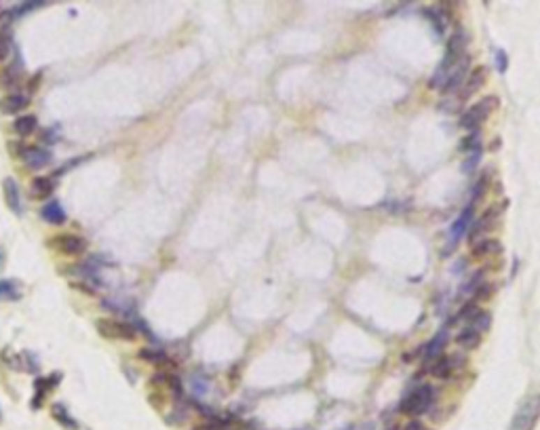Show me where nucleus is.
Returning a JSON list of instances; mask_svg holds the SVG:
<instances>
[{
  "instance_id": "473e14b6",
  "label": "nucleus",
  "mask_w": 540,
  "mask_h": 430,
  "mask_svg": "<svg viewBox=\"0 0 540 430\" xmlns=\"http://www.w3.org/2000/svg\"><path fill=\"white\" fill-rule=\"evenodd\" d=\"M5 264H7V251H5L3 245H0V272L5 270Z\"/></svg>"
},
{
  "instance_id": "39448f33",
  "label": "nucleus",
  "mask_w": 540,
  "mask_h": 430,
  "mask_svg": "<svg viewBox=\"0 0 540 430\" xmlns=\"http://www.w3.org/2000/svg\"><path fill=\"white\" fill-rule=\"evenodd\" d=\"M465 357L462 355H446V357H439L437 361H435V365L430 367V376H435V378H439V380H446V378H450L456 369H460V367H465Z\"/></svg>"
},
{
  "instance_id": "72a5a7b5",
  "label": "nucleus",
  "mask_w": 540,
  "mask_h": 430,
  "mask_svg": "<svg viewBox=\"0 0 540 430\" xmlns=\"http://www.w3.org/2000/svg\"><path fill=\"white\" fill-rule=\"evenodd\" d=\"M0 420H3V409H0Z\"/></svg>"
},
{
  "instance_id": "9b49d317",
  "label": "nucleus",
  "mask_w": 540,
  "mask_h": 430,
  "mask_svg": "<svg viewBox=\"0 0 540 430\" xmlns=\"http://www.w3.org/2000/svg\"><path fill=\"white\" fill-rule=\"evenodd\" d=\"M30 103V97L24 93H11L7 97L0 99V112L3 114H17L22 110H26Z\"/></svg>"
},
{
  "instance_id": "2eb2a0df",
  "label": "nucleus",
  "mask_w": 540,
  "mask_h": 430,
  "mask_svg": "<svg viewBox=\"0 0 540 430\" xmlns=\"http://www.w3.org/2000/svg\"><path fill=\"white\" fill-rule=\"evenodd\" d=\"M22 299V285L15 279H0V302Z\"/></svg>"
},
{
  "instance_id": "0eeeda50",
  "label": "nucleus",
  "mask_w": 540,
  "mask_h": 430,
  "mask_svg": "<svg viewBox=\"0 0 540 430\" xmlns=\"http://www.w3.org/2000/svg\"><path fill=\"white\" fill-rule=\"evenodd\" d=\"M22 158H24V163H26L30 169L38 171V169H43V167H49V165H51L53 154H51L47 148H41V146H28V148H24V150H22Z\"/></svg>"
},
{
  "instance_id": "f03ea898",
  "label": "nucleus",
  "mask_w": 540,
  "mask_h": 430,
  "mask_svg": "<svg viewBox=\"0 0 540 430\" xmlns=\"http://www.w3.org/2000/svg\"><path fill=\"white\" fill-rule=\"evenodd\" d=\"M95 329L105 340L131 342L138 336L133 325H129V322H123V320H115V318H99V320H95Z\"/></svg>"
},
{
  "instance_id": "1a4fd4ad",
  "label": "nucleus",
  "mask_w": 540,
  "mask_h": 430,
  "mask_svg": "<svg viewBox=\"0 0 540 430\" xmlns=\"http://www.w3.org/2000/svg\"><path fill=\"white\" fill-rule=\"evenodd\" d=\"M469 66H471V61H469V57H462L452 70H450V74H448V78H446V82H444V93H454V91H458L460 89V84H462V80H465V76H467V72H469Z\"/></svg>"
},
{
  "instance_id": "a878e982",
  "label": "nucleus",
  "mask_w": 540,
  "mask_h": 430,
  "mask_svg": "<svg viewBox=\"0 0 540 430\" xmlns=\"http://www.w3.org/2000/svg\"><path fill=\"white\" fill-rule=\"evenodd\" d=\"M424 13H426V17H430L428 22L433 24L435 32H437V34H444V22H439V20H442V11H439V9H426Z\"/></svg>"
},
{
  "instance_id": "bb28decb",
  "label": "nucleus",
  "mask_w": 540,
  "mask_h": 430,
  "mask_svg": "<svg viewBox=\"0 0 540 430\" xmlns=\"http://www.w3.org/2000/svg\"><path fill=\"white\" fill-rule=\"evenodd\" d=\"M486 188H488V177L483 175V177L475 184V190H473V194H471V207H475V202L481 200V196L486 194Z\"/></svg>"
},
{
  "instance_id": "393cba45",
  "label": "nucleus",
  "mask_w": 540,
  "mask_h": 430,
  "mask_svg": "<svg viewBox=\"0 0 540 430\" xmlns=\"http://www.w3.org/2000/svg\"><path fill=\"white\" fill-rule=\"evenodd\" d=\"M479 148H481L479 131H473L471 135H467V138L460 142V150H462V152H473V150H479Z\"/></svg>"
},
{
  "instance_id": "ddd939ff",
  "label": "nucleus",
  "mask_w": 540,
  "mask_h": 430,
  "mask_svg": "<svg viewBox=\"0 0 540 430\" xmlns=\"http://www.w3.org/2000/svg\"><path fill=\"white\" fill-rule=\"evenodd\" d=\"M41 215H43V220H45L47 224H53V226H61V224H66V220H68V215H66V211H64V207H61L59 200H51V202L43 205Z\"/></svg>"
},
{
  "instance_id": "f3484780",
  "label": "nucleus",
  "mask_w": 540,
  "mask_h": 430,
  "mask_svg": "<svg viewBox=\"0 0 540 430\" xmlns=\"http://www.w3.org/2000/svg\"><path fill=\"white\" fill-rule=\"evenodd\" d=\"M500 251H502V247H500V243L496 239H483V241L473 245L471 255L481 260V258H488V255H498Z\"/></svg>"
},
{
  "instance_id": "412c9836",
  "label": "nucleus",
  "mask_w": 540,
  "mask_h": 430,
  "mask_svg": "<svg viewBox=\"0 0 540 430\" xmlns=\"http://www.w3.org/2000/svg\"><path fill=\"white\" fill-rule=\"evenodd\" d=\"M456 342H458L462 348L473 350V348H477V346L481 344V334L475 332L473 327H467V329H462V332L456 336Z\"/></svg>"
},
{
  "instance_id": "7ed1b4c3",
  "label": "nucleus",
  "mask_w": 540,
  "mask_h": 430,
  "mask_svg": "<svg viewBox=\"0 0 540 430\" xmlns=\"http://www.w3.org/2000/svg\"><path fill=\"white\" fill-rule=\"evenodd\" d=\"M496 108H498V97H496V95L483 97L481 101H477L473 108H469V110L462 114L460 127H462V129H477V127L496 110Z\"/></svg>"
},
{
  "instance_id": "4468645a",
  "label": "nucleus",
  "mask_w": 540,
  "mask_h": 430,
  "mask_svg": "<svg viewBox=\"0 0 540 430\" xmlns=\"http://www.w3.org/2000/svg\"><path fill=\"white\" fill-rule=\"evenodd\" d=\"M53 190H55V181L47 175H38L30 184V196L32 198H47V196L53 194Z\"/></svg>"
},
{
  "instance_id": "6e6552de",
  "label": "nucleus",
  "mask_w": 540,
  "mask_h": 430,
  "mask_svg": "<svg viewBox=\"0 0 540 430\" xmlns=\"http://www.w3.org/2000/svg\"><path fill=\"white\" fill-rule=\"evenodd\" d=\"M473 215H475V207H467L462 213H460V218L452 224V228H450V247L448 249H454L456 245H458V241H460V237L471 228V224H473Z\"/></svg>"
},
{
  "instance_id": "f8f14e48",
  "label": "nucleus",
  "mask_w": 540,
  "mask_h": 430,
  "mask_svg": "<svg viewBox=\"0 0 540 430\" xmlns=\"http://www.w3.org/2000/svg\"><path fill=\"white\" fill-rule=\"evenodd\" d=\"M448 342H450V334H448V329H442L439 334H435L433 336V340H430L426 346H424V361H433V359H439L442 357V353H444V348L448 346Z\"/></svg>"
},
{
  "instance_id": "b1692460",
  "label": "nucleus",
  "mask_w": 540,
  "mask_h": 430,
  "mask_svg": "<svg viewBox=\"0 0 540 430\" xmlns=\"http://www.w3.org/2000/svg\"><path fill=\"white\" fill-rule=\"evenodd\" d=\"M140 357H142L146 363H152V365H165V363H169V359L165 357V353H161V350L144 348V350H140Z\"/></svg>"
},
{
  "instance_id": "aec40b11",
  "label": "nucleus",
  "mask_w": 540,
  "mask_h": 430,
  "mask_svg": "<svg viewBox=\"0 0 540 430\" xmlns=\"http://www.w3.org/2000/svg\"><path fill=\"white\" fill-rule=\"evenodd\" d=\"M51 413H53V417H55L64 428H68V430H78V422L70 415V411H68L66 405L55 403V405L51 407Z\"/></svg>"
},
{
  "instance_id": "cd10ccee",
  "label": "nucleus",
  "mask_w": 540,
  "mask_h": 430,
  "mask_svg": "<svg viewBox=\"0 0 540 430\" xmlns=\"http://www.w3.org/2000/svg\"><path fill=\"white\" fill-rule=\"evenodd\" d=\"M471 156L462 163V171L465 173H471L477 165H479V161H481V148L479 150H473V152H469Z\"/></svg>"
},
{
  "instance_id": "4be33fe9",
  "label": "nucleus",
  "mask_w": 540,
  "mask_h": 430,
  "mask_svg": "<svg viewBox=\"0 0 540 430\" xmlns=\"http://www.w3.org/2000/svg\"><path fill=\"white\" fill-rule=\"evenodd\" d=\"M11 53H13V36L9 28H3L0 30V61L9 59Z\"/></svg>"
},
{
  "instance_id": "7c9ffc66",
  "label": "nucleus",
  "mask_w": 540,
  "mask_h": 430,
  "mask_svg": "<svg viewBox=\"0 0 540 430\" xmlns=\"http://www.w3.org/2000/svg\"><path fill=\"white\" fill-rule=\"evenodd\" d=\"M496 66H498V72H506V66H509L506 53H502V51L496 53Z\"/></svg>"
},
{
  "instance_id": "6ab92c4d",
  "label": "nucleus",
  "mask_w": 540,
  "mask_h": 430,
  "mask_svg": "<svg viewBox=\"0 0 540 430\" xmlns=\"http://www.w3.org/2000/svg\"><path fill=\"white\" fill-rule=\"evenodd\" d=\"M38 127V119L34 114H26V117H20L15 123H13V131L20 135V138H28L36 131Z\"/></svg>"
},
{
  "instance_id": "dca6fc26",
  "label": "nucleus",
  "mask_w": 540,
  "mask_h": 430,
  "mask_svg": "<svg viewBox=\"0 0 540 430\" xmlns=\"http://www.w3.org/2000/svg\"><path fill=\"white\" fill-rule=\"evenodd\" d=\"M498 213H500V209H496V207H494V209H488L477 222H473L471 232H469V237H471V245H473V241H477V237H479V235H483V232L488 230V226L494 222V218H496Z\"/></svg>"
},
{
  "instance_id": "c85d7f7f",
  "label": "nucleus",
  "mask_w": 540,
  "mask_h": 430,
  "mask_svg": "<svg viewBox=\"0 0 540 430\" xmlns=\"http://www.w3.org/2000/svg\"><path fill=\"white\" fill-rule=\"evenodd\" d=\"M494 291H496L494 283L492 285H481L479 289H475V299H488V297L494 295Z\"/></svg>"
},
{
  "instance_id": "5701e85b",
  "label": "nucleus",
  "mask_w": 540,
  "mask_h": 430,
  "mask_svg": "<svg viewBox=\"0 0 540 430\" xmlns=\"http://www.w3.org/2000/svg\"><path fill=\"white\" fill-rule=\"evenodd\" d=\"M471 322H473V329H475V332H488V329L492 327V314L479 310V312L471 318Z\"/></svg>"
},
{
  "instance_id": "a211bd4d",
  "label": "nucleus",
  "mask_w": 540,
  "mask_h": 430,
  "mask_svg": "<svg viewBox=\"0 0 540 430\" xmlns=\"http://www.w3.org/2000/svg\"><path fill=\"white\" fill-rule=\"evenodd\" d=\"M483 84H486V68L479 66V68H475V70L471 72V76H469V80H467V87H465V91H462V99H469V97H471L473 93H477Z\"/></svg>"
},
{
  "instance_id": "20e7f679",
  "label": "nucleus",
  "mask_w": 540,
  "mask_h": 430,
  "mask_svg": "<svg viewBox=\"0 0 540 430\" xmlns=\"http://www.w3.org/2000/svg\"><path fill=\"white\" fill-rule=\"evenodd\" d=\"M538 409H540V401L536 394L525 399L511 422V430H534L538 422Z\"/></svg>"
},
{
  "instance_id": "2f4dec72",
  "label": "nucleus",
  "mask_w": 540,
  "mask_h": 430,
  "mask_svg": "<svg viewBox=\"0 0 540 430\" xmlns=\"http://www.w3.org/2000/svg\"><path fill=\"white\" fill-rule=\"evenodd\" d=\"M403 430H428V428H424V424H422V422L411 420L409 424H405V428H403Z\"/></svg>"
},
{
  "instance_id": "f257e3e1",
  "label": "nucleus",
  "mask_w": 540,
  "mask_h": 430,
  "mask_svg": "<svg viewBox=\"0 0 540 430\" xmlns=\"http://www.w3.org/2000/svg\"><path fill=\"white\" fill-rule=\"evenodd\" d=\"M435 396H437V390L435 386L430 384H422L418 388H414L403 401H401V413H407V415H422L426 411H430V407H433L435 403Z\"/></svg>"
},
{
  "instance_id": "9d476101",
  "label": "nucleus",
  "mask_w": 540,
  "mask_h": 430,
  "mask_svg": "<svg viewBox=\"0 0 540 430\" xmlns=\"http://www.w3.org/2000/svg\"><path fill=\"white\" fill-rule=\"evenodd\" d=\"M3 192H5V202L7 207L15 213V215H22L24 207H22V192H20V186L13 177H5L3 179Z\"/></svg>"
},
{
  "instance_id": "c756f323",
  "label": "nucleus",
  "mask_w": 540,
  "mask_h": 430,
  "mask_svg": "<svg viewBox=\"0 0 540 430\" xmlns=\"http://www.w3.org/2000/svg\"><path fill=\"white\" fill-rule=\"evenodd\" d=\"M477 312H479L477 304H475V302H469V304H465V308L458 312V318H467V320H471Z\"/></svg>"
},
{
  "instance_id": "423d86ee",
  "label": "nucleus",
  "mask_w": 540,
  "mask_h": 430,
  "mask_svg": "<svg viewBox=\"0 0 540 430\" xmlns=\"http://www.w3.org/2000/svg\"><path fill=\"white\" fill-rule=\"evenodd\" d=\"M53 247L66 255H82L87 251L89 243H87V239H82L78 235H59V237H55Z\"/></svg>"
}]
</instances>
